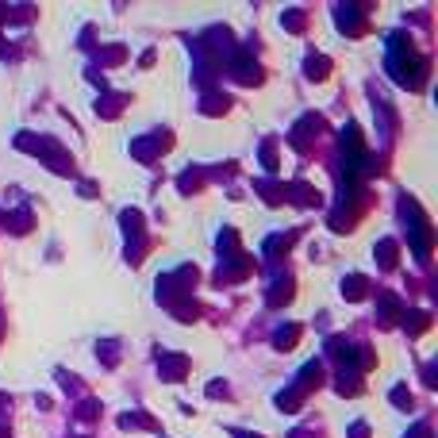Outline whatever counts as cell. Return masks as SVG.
Listing matches in <instances>:
<instances>
[]
</instances>
